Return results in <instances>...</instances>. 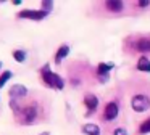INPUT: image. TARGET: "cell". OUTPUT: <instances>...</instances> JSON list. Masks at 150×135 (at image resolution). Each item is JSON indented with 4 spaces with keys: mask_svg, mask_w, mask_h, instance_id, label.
Wrapping results in <instances>:
<instances>
[{
    "mask_svg": "<svg viewBox=\"0 0 150 135\" xmlns=\"http://www.w3.org/2000/svg\"><path fill=\"white\" fill-rule=\"evenodd\" d=\"M28 95V89L23 85V84H15V85H11L10 89V96L11 98H24V96Z\"/></svg>",
    "mask_w": 150,
    "mask_h": 135,
    "instance_id": "cell-5",
    "label": "cell"
},
{
    "mask_svg": "<svg viewBox=\"0 0 150 135\" xmlns=\"http://www.w3.org/2000/svg\"><path fill=\"white\" fill-rule=\"evenodd\" d=\"M105 5H107V8L110 10V11H121V10L124 8V3L120 2V0H108Z\"/></svg>",
    "mask_w": 150,
    "mask_h": 135,
    "instance_id": "cell-11",
    "label": "cell"
},
{
    "mask_svg": "<svg viewBox=\"0 0 150 135\" xmlns=\"http://www.w3.org/2000/svg\"><path fill=\"white\" fill-rule=\"evenodd\" d=\"M131 106H132L134 111L144 112L150 108V98L147 95H134L131 100Z\"/></svg>",
    "mask_w": 150,
    "mask_h": 135,
    "instance_id": "cell-2",
    "label": "cell"
},
{
    "mask_svg": "<svg viewBox=\"0 0 150 135\" xmlns=\"http://www.w3.org/2000/svg\"><path fill=\"white\" fill-rule=\"evenodd\" d=\"M139 132H140V134H149V132H150V117L145 119V121L139 125Z\"/></svg>",
    "mask_w": 150,
    "mask_h": 135,
    "instance_id": "cell-15",
    "label": "cell"
},
{
    "mask_svg": "<svg viewBox=\"0 0 150 135\" xmlns=\"http://www.w3.org/2000/svg\"><path fill=\"white\" fill-rule=\"evenodd\" d=\"M82 132L86 135H100V127L97 124H84L82 125Z\"/></svg>",
    "mask_w": 150,
    "mask_h": 135,
    "instance_id": "cell-7",
    "label": "cell"
},
{
    "mask_svg": "<svg viewBox=\"0 0 150 135\" xmlns=\"http://www.w3.org/2000/svg\"><path fill=\"white\" fill-rule=\"evenodd\" d=\"M0 69H2V61H0Z\"/></svg>",
    "mask_w": 150,
    "mask_h": 135,
    "instance_id": "cell-20",
    "label": "cell"
},
{
    "mask_svg": "<svg viewBox=\"0 0 150 135\" xmlns=\"http://www.w3.org/2000/svg\"><path fill=\"white\" fill-rule=\"evenodd\" d=\"M42 135H49V132H44V134Z\"/></svg>",
    "mask_w": 150,
    "mask_h": 135,
    "instance_id": "cell-19",
    "label": "cell"
},
{
    "mask_svg": "<svg viewBox=\"0 0 150 135\" xmlns=\"http://www.w3.org/2000/svg\"><path fill=\"white\" fill-rule=\"evenodd\" d=\"M136 48L139 51H150V39L149 37H142L137 40L136 44Z\"/></svg>",
    "mask_w": 150,
    "mask_h": 135,
    "instance_id": "cell-10",
    "label": "cell"
},
{
    "mask_svg": "<svg viewBox=\"0 0 150 135\" xmlns=\"http://www.w3.org/2000/svg\"><path fill=\"white\" fill-rule=\"evenodd\" d=\"M118 112H120L118 103H116V101H110V103H107V106H105L103 119H105V121H113V119H116Z\"/></svg>",
    "mask_w": 150,
    "mask_h": 135,
    "instance_id": "cell-4",
    "label": "cell"
},
{
    "mask_svg": "<svg viewBox=\"0 0 150 135\" xmlns=\"http://www.w3.org/2000/svg\"><path fill=\"white\" fill-rule=\"evenodd\" d=\"M137 69L142 72H150V60L147 56H140L137 61Z\"/></svg>",
    "mask_w": 150,
    "mask_h": 135,
    "instance_id": "cell-8",
    "label": "cell"
},
{
    "mask_svg": "<svg viewBox=\"0 0 150 135\" xmlns=\"http://www.w3.org/2000/svg\"><path fill=\"white\" fill-rule=\"evenodd\" d=\"M113 66L115 64L113 63H100L97 66V72H98V76H108V71H111L113 69Z\"/></svg>",
    "mask_w": 150,
    "mask_h": 135,
    "instance_id": "cell-12",
    "label": "cell"
},
{
    "mask_svg": "<svg viewBox=\"0 0 150 135\" xmlns=\"http://www.w3.org/2000/svg\"><path fill=\"white\" fill-rule=\"evenodd\" d=\"M52 8H53V2H50V0H45V2H42V8H40V10H44V11L50 13V11H52Z\"/></svg>",
    "mask_w": 150,
    "mask_h": 135,
    "instance_id": "cell-16",
    "label": "cell"
},
{
    "mask_svg": "<svg viewBox=\"0 0 150 135\" xmlns=\"http://www.w3.org/2000/svg\"><path fill=\"white\" fill-rule=\"evenodd\" d=\"M69 53V47L68 45H62V47L57 50V55H55V63H62L63 58H66Z\"/></svg>",
    "mask_w": 150,
    "mask_h": 135,
    "instance_id": "cell-9",
    "label": "cell"
},
{
    "mask_svg": "<svg viewBox=\"0 0 150 135\" xmlns=\"http://www.w3.org/2000/svg\"><path fill=\"white\" fill-rule=\"evenodd\" d=\"M20 114H21V117H23L24 124H33V122L39 117V108H37L36 103H33V105H29V106L21 109Z\"/></svg>",
    "mask_w": 150,
    "mask_h": 135,
    "instance_id": "cell-1",
    "label": "cell"
},
{
    "mask_svg": "<svg viewBox=\"0 0 150 135\" xmlns=\"http://www.w3.org/2000/svg\"><path fill=\"white\" fill-rule=\"evenodd\" d=\"M113 135H127V132H126V129H124V127H118V129H115V130H113Z\"/></svg>",
    "mask_w": 150,
    "mask_h": 135,
    "instance_id": "cell-17",
    "label": "cell"
},
{
    "mask_svg": "<svg viewBox=\"0 0 150 135\" xmlns=\"http://www.w3.org/2000/svg\"><path fill=\"white\" fill-rule=\"evenodd\" d=\"M13 58H15V61H18V63H24L26 58H28V53L20 48V50H15L13 51Z\"/></svg>",
    "mask_w": 150,
    "mask_h": 135,
    "instance_id": "cell-13",
    "label": "cell"
},
{
    "mask_svg": "<svg viewBox=\"0 0 150 135\" xmlns=\"http://www.w3.org/2000/svg\"><path fill=\"white\" fill-rule=\"evenodd\" d=\"M149 5V0H140L139 2V6H147Z\"/></svg>",
    "mask_w": 150,
    "mask_h": 135,
    "instance_id": "cell-18",
    "label": "cell"
},
{
    "mask_svg": "<svg viewBox=\"0 0 150 135\" xmlns=\"http://www.w3.org/2000/svg\"><path fill=\"white\" fill-rule=\"evenodd\" d=\"M47 15H49V13L44 11V10H23V11L18 13V18H21V19H33V21H40V19H44Z\"/></svg>",
    "mask_w": 150,
    "mask_h": 135,
    "instance_id": "cell-3",
    "label": "cell"
},
{
    "mask_svg": "<svg viewBox=\"0 0 150 135\" xmlns=\"http://www.w3.org/2000/svg\"><path fill=\"white\" fill-rule=\"evenodd\" d=\"M11 77H13V72H11V71H4V72H2V76H0V89H2V87H4L8 80H10Z\"/></svg>",
    "mask_w": 150,
    "mask_h": 135,
    "instance_id": "cell-14",
    "label": "cell"
},
{
    "mask_svg": "<svg viewBox=\"0 0 150 135\" xmlns=\"http://www.w3.org/2000/svg\"><path fill=\"white\" fill-rule=\"evenodd\" d=\"M84 105H86V108L89 109V112H92V111H95L97 106H98V98L94 93H87V95L84 96Z\"/></svg>",
    "mask_w": 150,
    "mask_h": 135,
    "instance_id": "cell-6",
    "label": "cell"
}]
</instances>
